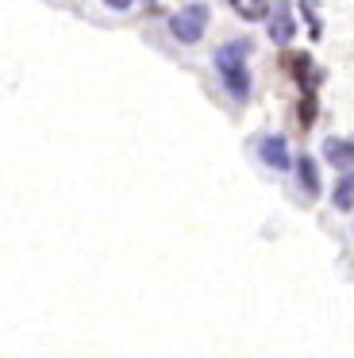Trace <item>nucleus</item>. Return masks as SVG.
Instances as JSON below:
<instances>
[{
	"label": "nucleus",
	"mask_w": 354,
	"mask_h": 358,
	"mask_svg": "<svg viewBox=\"0 0 354 358\" xmlns=\"http://www.w3.org/2000/svg\"><path fill=\"white\" fill-rule=\"evenodd\" d=\"M246 50H250V43H227V47L215 50V66H220V78H223V85H227V93L235 96V101H246V96H250Z\"/></svg>",
	"instance_id": "1"
},
{
	"label": "nucleus",
	"mask_w": 354,
	"mask_h": 358,
	"mask_svg": "<svg viewBox=\"0 0 354 358\" xmlns=\"http://www.w3.org/2000/svg\"><path fill=\"white\" fill-rule=\"evenodd\" d=\"M208 27V4H185L174 20H169V31L181 43H197Z\"/></svg>",
	"instance_id": "2"
},
{
	"label": "nucleus",
	"mask_w": 354,
	"mask_h": 358,
	"mask_svg": "<svg viewBox=\"0 0 354 358\" xmlns=\"http://www.w3.org/2000/svg\"><path fill=\"white\" fill-rule=\"evenodd\" d=\"M266 27H269V39L281 43V47L292 39V35H297V20H292V8L285 4V0H274V4H269Z\"/></svg>",
	"instance_id": "3"
},
{
	"label": "nucleus",
	"mask_w": 354,
	"mask_h": 358,
	"mask_svg": "<svg viewBox=\"0 0 354 358\" xmlns=\"http://www.w3.org/2000/svg\"><path fill=\"white\" fill-rule=\"evenodd\" d=\"M258 155L269 170H289V147H285L281 135H266V139L258 143Z\"/></svg>",
	"instance_id": "4"
},
{
	"label": "nucleus",
	"mask_w": 354,
	"mask_h": 358,
	"mask_svg": "<svg viewBox=\"0 0 354 358\" xmlns=\"http://www.w3.org/2000/svg\"><path fill=\"white\" fill-rule=\"evenodd\" d=\"M323 155H327L331 166L351 170V166H354V139H327V143H323Z\"/></svg>",
	"instance_id": "5"
},
{
	"label": "nucleus",
	"mask_w": 354,
	"mask_h": 358,
	"mask_svg": "<svg viewBox=\"0 0 354 358\" xmlns=\"http://www.w3.org/2000/svg\"><path fill=\"white\" fill-rule=\"evenodd\" d=\"M297 181H300V189H304V201H316V196H320V173H316V162L308 155H300V162H297Z\"/></svg>",
	"instance_id": "6"
},
{
	"label": "nucleus",
	"mask_w": 354,
	"mask_h": 358,
	"mask_svg": "<svg viewBox=\"0 0 354 358\" xmlns=\"http://www.w3.org/2000/svg\"><path fill=\"white\" fill-rule=\"evenodd\" d=\"M331 201H335V208H343V212L354 208V173H343V178H339V185L331 189Z\"/></svg>",
	"instance_id": "7"
},
{
	"label": "nucleus",
	"mask_w": 354,
	"mask_h": 358,
	"mask_svg": "<svg viewBox=\"0 0 354 358\" xmlns=\"http://www.w3.org/2000/svg\"><path fill=\"white\" fill-rule=\"evenodd\" d=\"M231 8H235L243 20H266L269 0H231Z\"/></svg>",
	"instance_id": "8"
},
{
	"label": "nucleus",
	"mask_w": 354,
	"mask_h": 358,
	"mask_svg": "<svg viewBox=\"0 0 354 358\" xmlns=\"http://www.w3.org/2000/svg\"><path fill=\"white\" fill-rule=\"evenodd\" d=\"M108 8H115V12H123V8H131V0H104Z\"/></svg>",
	"instance_id": "9"
}]
</instances>
